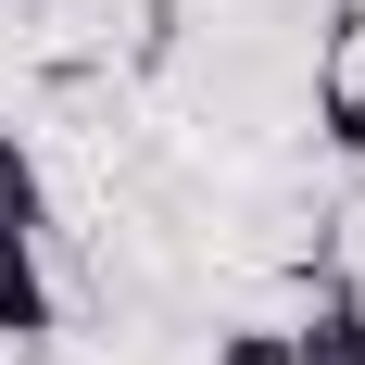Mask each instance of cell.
<instances>
[{
    "label": "cell",
    "mask_w": 365,
    "mask_h": 365,
    "mask_svg": "<svg viewBox=\"0 0 365 365\" xmlns=\"http://www.w3.org/2000/svg\"><path fill=\"white\" fill-rule=\"evenodd\" d=\"M315 126H328L340 164H365V63H353V38L328 51V76H315Z\"/></svg>",
    "instance_id": "3"
},
{
    "label": "cell",
    "mask_w": 365,
    "mask_h": 365,
    "mask_svg": "<svg viewBox=\"0 0 365 365\" xmlns=\"http://www.w3.org/2000/svg\"><path fill=\"white\" fill-rule=\"evenodd\" d=\"M0 227L13 240H51V177H38V151L0 126Z\"/></svg>",
    "instance_id": "4"
},
{
    "label": "cell",
    "mask_w": 365,
    "mask_h": 365,
    "mask_svg": "<svg viewBox=\"0 0 365 365\" xmlns=\"http://www.w3.org/2000/svg\"><path fill=\"white\" fill-rule=\"evenodd\" d=\"M290 365H365V290L353 277H315V302H302V328H290Z\"/></svg>",
    "instance_id": "2"
},
{
    "label": "cell",
    "mask_w": 365,
    "mask_h": 365,
    "mask_svg": "<svg viewBox=\"0 0 365 365\" xmlns=\"http://www.w3.org/2000/svg\"><path fill=\"white\" fill-rule=\"evenodd\" d=\"M215 365H290V328H227Z\"/></svg>",
    "instance_id": "5"
},
{
    "label": "cell",
    "mask_w": 365,
    "mask_h": 365,
    "mask_svg": "<svg viewBox=\"0 0 365 365\" xmlns=\"http://www.w3.org/2000/svg\"><path fill=\"white\" fill-rule=\"evenodd\" d=\"M0 340H13V353H38V340H63V290H51V264H38V240H13V227H0Z\"/></svg>",
    "instance_id": "1"
}]
</instances>
